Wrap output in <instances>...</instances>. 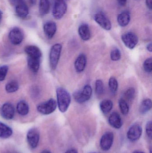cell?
Returning a JSON list of instances; mask_svg holds the SVG:
<instances>
[{
	"instance_id": "1",
	"label": "cell",
	"mask_w": 152,
	"mask_h": 153,
	"mask_svg": "<svg viewBox=\"0 0 152 153\" xmlns=\"http://www.w3.org/2000/svg\"><path fill=\"white\" fill-rule=\"evenodd\" d=\"M57 104L61 112H66L71 102V97L68 91L62 88L59 87L56 91Z\"/></svg>"
},
{
	"instance_id": "2",
	"label": "cell",
	"mask_w": 152,
	"mask_h": 153,
	"mask_svg": "<svg viewBox=\"0 0 152 153\" xmlns=\"http://www.w3.org/2000/svg\"><path fill=\"white\" fill-rule=\"evenodd\" d=\"M93 93L92 87L89 85H86L81 91H76L73 94L75 100L79 103H83L89 100Z\"/></svg>"
},
{
	"instance_id": "3",
	"label": "cell",
	"mask_w": 152,
	"mask_h": 153,
	"mask_svg": "<svg viewBox=\"0 0 152 153\" xmlns=\"http://www.w3.org/2000/svg\"><path fill=\"white\" fill-rule=\"evenodd\" d=\"M62 46L61 44H56L54 45L50 50V64L51 69L52 70H55L60 56Z\"/></svg>"
},
{
	"instance_id": "4",
	"label": "cell",
	"mask_w": 152,
	"mask_h": 153,
	"mask_svg": "<svg viewBox=\"0 0 152 153\" xmlns=\"http://www.w3.org/2000/svg\"><path fill=\"white\" fill-rule=\"evenodd\" d=\"M57 106L56 101L54 99H51L47 101L38 104L37 106V110L39 113L43 115H49L56 110Z\"/></svg>"
},
{
	"instance_id": "5",
	"label": "cell",
	"mask_w": 152,
	"mask_h": 153,
	"mask_svg": "<svg viewBox=\"0 0 152 153\" xmlns=\"http://www.w3.org/2000/svg\"><path fill=\"white\" fill-rule=\"evenodd\" d=\"M67 10V5L64 0H56L53 8L52 14L56 19H61Z\"/></svg>"
},
{
	"instance_id": "6",
	"label": "cell",
	"mask_w": 152,
	"mask_h": 153,
	"mask_svg": "<svg viewBox=\"0 0 152 153\" xmlns=\"http://www.w3.org/2000/svg\"><path fill=\"white\" fill-rule=\"evenodd\" d=\"M121 39L125 45L130 49H134L138 42V37L132 32L123 34L121 36Z\"/></svg>"
},
{
	"instance_id": "7",
	"label": "cell",
	"mask_w": 152,
	"mask_h": 153,
	"mask_svg": "<svg viewBox=\"0 0 152 153\" xmlns=\"http://www.w3.org/2000/svg\"><path fill=\"white\" fill-rule=\"evenodd\" d=\"M95 21L105 30H109L112 28V24L110 20L102 12H99L94 15Z\"/></svg>"
},
{
	"instance_id": "8",
	"label": "cell",
	"mask_w": 152,
	"mask_h": 153,
	"mask_svg": "<svg viewBox=\"0 0 152 153\" xmlns=\"http://www.w3.org/2000/svg\"><path fill=\"white\" fill-rule=\"evenodd\" d=\"M9 38L12 44L17 45H20L23 41L24 34L19 28L16 27L10 31Z\"/></svg>"
},
{
	"instance_id": "9",
	"label": "cell",
	"mask_w": 152,
	"mask_h": 153,
	"mask_svg": "<svg viewBox=\"0 0 152 153\" xmlns=\"http://www.w3.org/2000/svg\"><path fill=\"white\" fill-rule=\"evenodd\" d=\"M40 135L37 129L35 128L30 129L27 134V140L29 146L32 149L36 148L39 143Z\"/></svg>"
},
{
	"instance_id": "10",
	"label": "cell",
	"mask_w": 152,
	"mask_h": 153,
	"mask_svg": "<svg viewBox=\"0 0 152 153\" xmlns=\"http://www.w3.org/2000/svg\"><path fill=\"white\" fill-rule=\"evenodd\" d=\"M142 132V127L138 124L133 125L127 132V137L131 142H135L141 137Z\"/></svg>"
},
{
	"instance_id": "11",
	"label": "cell",
	"mask_w": 152,
	"mask_h": 153,
	"mask_svg": "<svg viewBox=\"0 0 152 153\" xmlns=\"http://www.w3.org/2000/svg\"><path fill=\"white\" fill-rule=\"evenodd\" d=\"M114 135L112 132H107L101 138L100 146L104 151H108L110 149L113 144Z\"/></svg>"
},
{
	"instance_id": "12",
	"label": "cell",
	"mask_w": 152,
	"mask_h": 153,
	"mask_svg": "<svg viewBox=\"0 0 152 153\" xmlns=\"http://www.w3.org/2000/svg\"><path fill=\"white\" fill-rule=\"evenodd\" d=\"M0 114L3 118L6 120H11L15 114V109L12 104L10 103H4L0 108Z\"/></svg>"
},
{
	"instance_id": "13",
	"label": "cell",
	"mask_w": 152,
	"mask_h": 153,
	"mask_svg": "<svg viewBox=\"0 0 152 153\" xmlns=\"http://www.w3.org/2000/svg\"><path fill=\"white\" fill-rule=\"evenodd\" d=\"M43 30L46 36L48 39L52 38L57 30L56 23L53 21L47 22L44 25Z\"/></svg>"
},
{
	"instance_id": "14",
	"label": "cell",
	"mask_w": 152,
	"mask_h": 153,
	"mask_svg": "<svg viewBox=\"0 0 152 153\" xmlns=\"http://www.w3.org/2000/svg\"><path fill=\"white\" fill-rule=\"evenodd\" d=\"M87 59L86 56L84 54H81L78 56L75 62V67L76 71L78 73H81L84 71L86 66Z\"/></svg>"
},
{
	"instance_id": "15",
	"label": "cell",
	"mask_w": 152,
	"mask_h": 153,
	"mask_svg": "<svg viewBox=\"0 0 152 153\" xmlns=\"http://www.w3.org/2000/svg\"><path fill=\"white\" fill-rule=\"evenodd\" d=\"M109 122L111 126L117 129L120 128L123 125L121 117L117 112H112L111 114L109 117Z\"/></svg>"
},
{
	"instance_id": "16",
	"label": "cell",
	"mask_w": 152,
	"mask_h": 153,
	"mask_svg": "<svg viewBox=\"0 0 152 153\" xmlns=\"http://www.w3.org/2000/svg\"><path fill=\"white\" fill-rule=\"evenodd\" d=\"M25 52L31 58L40 59L42 54L41 50L37 47L34 45H28L25 48Z\"/></svg>"
},
{
	"instance_id": "17",
	"label": "cell",
	"mask_w": 152,
	"mask_h": 153,
	"mask_svg": "<svg viewBox=\"0 0 152 153\" xmlns=\"http://www.w3.org/2000/svg\"><path fill=\"white\" fill-rule=\"evenodd\" d=\"M78 32L80 38L84 41H87L91 38V31L87 24H81L79 28Z\"/></svg>"
},
{
	"instance_id": "18",
	"label": "cell",
	"mask_w": 152,
	"mask_h": 153,
	"mask_svg": "<svg viewBox=\"0 0 152 153\" xmlns=\"http://www.w3.org/2000/svg\"><path fill=\"white\" fill-rule=\"evenodd\" d=\"M16 13L18 17L21 19L26 18L28 15V8L24 1L17 4L16 7Z\"/></svg>"
},
{
	"instance_id": "19",
	"label": "cell",
	"mask_w": 152,
	"mask_h": 153,
	"mask_svg": "<svg viewBox=\"0 0 152 153\" xmlns=\"http://www.w3.org/2000/svg\"><path fill=\"white\" fill-rule=\"evenodd\" d=\"M130 20V13L128 11L122 12L118 16L117 22L119 25L122 27L127 26Z\"/></svg>"
},
{
	"instance_id": "20",
	"label": "cell",
	"mask_w": 152,
	"mask_h": 153,
	"mask_svg": "<svg viewBox=\"0 0 152 153\" xmlns=\"http://www.w3.org/2000/svg\"><path fill=\"white\" fill-rule=\"evenodd\" d=\"M12 128L2 122H0V137L3 139L9 138L12 135Z\"/></svg>"
},
{
	"instance_id": "21",
	"label": "cell",
	"mask_w": 152,
	"mask_h": 153,
	"mask_svg": "<svg viewBox=\"0 0 152 153\" xmlns=\"http://www.w3.org/2000/svg\"><path fill=\"white\" fill-rule=\"evenodd\" d=\"M40 59L28 57L27 64L29 69L34 73H37L40 67Z\"/></svg>"
},
{
	"instance_id": "22",
	"label": "cell",
	"mask_w": 152,
	"mask_h": 153,
	"mask_svg": "<svg viewBox=\"0 0 152 153\" xmlns=\"http://www.w3.org/2000/svg\"><path fill=\"white\" fill-rule=\"evenodd\" d=\"M17 110L21 116H26L29 111L28 104L24 100L20 101L17 105Z\"/></svg>"
},
{
	"instance_id": "23",
	"label": "cell",
	"mask_w": 152,
	"mask_h": 153,
	"mask_svg": "<svg viewBox=\"0 0 152 153\" xmlns=\"http://www.w3.org/2000/svg\"><path fill=\"white\" fill-rule=\"evenodd\" d=\"M39 13L41 16H44L49 12L50 8L49 0H40L39 6Z\"/></svg>"
},
{
	"instance_id": "24",
	"label": "cell",
	"mask_w": 152,
	"mask_h": 153,
	"mask_svg": "<svg viewBox=\"0 0 152 153\" xmlns=\"http://www.w3.org/2000/svg\"><path fill=\"white\" fill-rule=\"evenodd\" d=\"M100 106L102 112L104 114H107L112 109L113 103L110 100H104L101 102Z\"/></svg>"
},
{
	"instance_id": "25",
	"label": "cell",
	"mask_w": 152,
	"mask_h": 153,
	"mask_svg": "<svg viewBox=\"0 0 152 153\" xmlns=\"http://www.w3.org/2000/svg\"><path fill=\"white\" fill-rule=\"evenodd\" d=\"M152 101L151 99H147L144 100L140 105V113L142 114H145L152 108Z\"/></svg>"
},
{
	"instance_id": "26",
	"label": "cell",
	"mask_w": 152,
	"mask_h": 153,
	"mask_svg": "<svg viewBox=\"0 0 152 153\" xmlns=\"http://www.w3.org/2000/svg\"><path fill=\"white\" fill-rule=\"evenodd\" d=\"M19 88L18 84L15 81H11L6 84L5 90L9 93L15 92L18 91Z\"/></svg>"
},
{
	"instance_id": "27",
	"label": "cell",
	"mask_w": 152,
	"mask_h": 153,
	"mask_svg": "<svg viewBox=\"0 0 152 153\" xmlns=\"http://www.w3.org/2000/svg\"><path fill=\"white\" fill-rule=\"evenodd\" d=\"M119 105L120 111L123 115H126L129 112V108L128 103H127L126 100L121 99L119 101Z\"/></svg>"
},
{
	"instance_id": "28",
	"label": "cell",
	"mask_w": 152,
	"mask_h": 153,
	"mask_svg": "<svg viewBox=\"0 0 152 153\" xmlns=\"http://www.w3.org/2000/svg\"><path fill=\"white\" fill-rule=\"evenodd\" d=\"M109 86L111 92L112 94H115L117 91L118 87V83L116 78L113 76L110 77L109 80Z\"/></svg>"
},
{
	"instance_id": "29",
	"label": "cell",
	"mask_w": 152,
	"mask_h": 153,
	"mask_svg": "<svg viewBox=\"0 0 152 153\" xmlns=\"http://www.w3.org/2000/svg\"><path fill=\"white\" fill-rule=\"evenodd\" d=\"M95 91L96 94L98 95H101L104 93V84L101 80H97L95 82Z\"/></svg>"
},
{
	"instance_id": "30",
	"label": "cell",
	"mask_w": 152,
	"mask_h": 153,
	"mask_svg": "<svg viewBox=\"0 0 152 153\" xmlns=\"http://www.w3.org/2000/svg\"><path fill=\"white\" fill-rule=\"evenodd\" d=\"M111 58L113 61H118L121 58V52L117 48H114L111 52Z\"/></svg>"
},
{
	"instance_id": "31",
	"label": "cell",
	"mask_w": 152,
	"mask_h": 153,
	"mask_svg": "<svg viewBox=\"0 0 152 153\" xmlns=\"http://www.w3.org/2000/svg\"><path fill=\"white\" fill-rule=\"evenodd\" d=\"M135 95V90L134 88L133 87L129 88L125 93V97L129 101H132L134 100Z\"/></svg>"
},
{
	"instance_id": "32",
	"label": "cell",
	"mask_w": 152,
	"mask_h": 153,
	"mask_svg": "<svg viewBox=\"0 0 152 153\" xmlns=\"http://www.w3.org/2000/svg\"><path fill=\"white\" fill-rule=\"evenodd\" d=\"M144 71L148 73H151L152 71V59L151 57L146 59L143 64Z\"/></svg>"
},
{
	"instance_id": "33",
	"label": "cell",
	"mask_w": 152,
	"mask_h": 153,
	"mask_svg": "<svg viewBox=\"0 0 152 153\" xmlns=\"http://www.w3.org/2000/svg\"><path fill=\"white\" fill-rule=\"evenodd\" d=\"M8 68L7 65H2L0 66V81H4L5 79L7 73H8Z\"/></svg>"
},
{
	"instance_id": "34",
	"label": "cell",
	"mask_w": 152,
	"mask_h": 153,
	"mask_svg": "<svg viewBox=\"0 0 152 153\" xmlns=\"http://www.w3.org/2000/svg\"><path fill=\"white\" fill-rule=\"evenodd\" d=\"M152 123L151 121H149L146 124V132L147 136L151 139L152 136Z\"/></svg>"
},
{
	"instance_id": "35",
	"label": "cell",
	"mask_w": 152,
	"mask_h": 153,
	"mask_svg": "<svg viewBox=\"0 0 152 153\" xmlns=\"http://www.w3.org/2000/svg\"><path fill=\"white\" fill-rule=\"evenodd\" d=\"M146 4L149 9L152 10V0H146Z\"/></svg>"
},
{
	"instance_id": "36",
	"label": "cell",
	"mask_w": 152,
	"mask_h": 153,
	"mask_svg": "<svg viewBox=\"0 0 152 153\" xmlns=\"http://www.w3.org/2000/svg\"><path fill=\"white\" fill-rule=\"evenodd\" d=\"M127 0H117L118 3L121 6H125L126 4Z\"/></svg>"
},
{
	"instance_id": "37",
	"label": "cell",
	"mask_w": 152,
	"mask_h": 153,
	"mask_svg": "<svg viewBox=\"0 0 152 153\" xmlns=\"http://www.w3.org/2000/svg\"><path fill=\"white\" fill-rule=\"evenodd\" d=\"M147 50L150 52H152V45L151 43L148 44L146 47Z\"/></svg>"
},
{
	"instance_id": "38",
	"label": "cell",
	"mask_w": 152,
	"mask_h": 153,
	"mask_svg": "<svg viewBox=\"0 0 152 153\" xmlns=\"http://www.w3.org/2000/svg\"><path fill=\"white\" fill-rule=\"evenodd\" d=\"M65 153H78L77 151L75 149H72L68 150Z\"/></svg>"
},
{
	"instance_id": "39",
	"label": "cell",
	"mask_w": 152,
	"mask_h": 153,
	"mask_svg": "<svg viewBox=\"0 0 152 153\" xmlns=\"http://www.w3.org/2000/svg\"><path fill=\"white\" fill-rule=\"evenodd\" d=\"M29 4L31 5H35L36 3L37 0H29Z\"/></svg>"
},
{
	"instance_id": "40",
	"label": "cell",
	"mask_w": 152,
	"mask_h": 153,
	"mask_svg": "<svg viewBox=\"0 0 152 153\" xmlns=\"http://www.w3.org/2000/svg\"><path fill=\"white\" fill-rule=\"evenodd\" d=\"M12 1H13V2L17 4L23 1V0H12Z\"/></svg>"
},
{
	"instance_id": "41",
	"label": "cell",
	"mask_w": 152,
	"mask_h": 153,
	"mask_svg": "<svg viewBox=\"0 0 152 153\" xmlns=\"http://www.w3.org/2000/svg\"><path fill=\"white\" fill-rule=\"evenodd\" d=\"M41 153H51L50 151H47V150H45V151H43Z\"/></svg>"
},
{
	"instance_id": "42",
	"label": "cell",
	"mask_w": 152,
	"mask_h": 153,
	"mask_svg": "<svg viewBox=\"0 0 152 153\" xmlns=\"http://www.w3.org/2000/svg\"><path fill=\"white\" fill-rule=\"evenodd\" d=\"M133 153H145L144 152H141V151H135Z\"/></svg>"
},
{
	"instance_id": "43",
	"label": "cell",
	"mask_w": 152,
	"mask_h": 153,
	"mask_svg": "<svg viewBox=\"0 0 152 153\" xmlns=\"http://www.w3.org/2000/svg\"><path fill=\"white\" fill-rule=\"evenodd\" d=\"M2 16V12L0 10V22Z\"/></svg>"
},
{
	"instance_id": "44",
	"label": "cell",
	"mask_w": 152,
	"mask_h": 153,
	"mask_svg": "<svg viewBox=\"0 0 152 153\" xmlns=\"http://www.w3.org/2000/svg\"></svg>"
}]
</instances>
